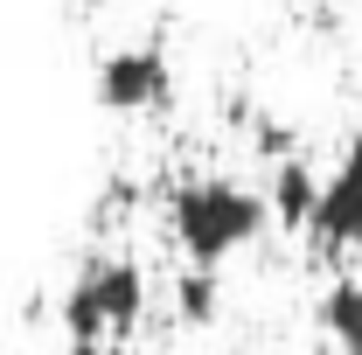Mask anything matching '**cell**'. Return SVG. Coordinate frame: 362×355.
<instances>
[{
	"instance_id": "6da1fadb",
	"label": "cell",
	"mask_w": 362,
	"mask_h": 355,
	"mask_svg": "<svg viewBox=\"0 0 362 355\" xmlns=\"http://www.w3.org/2000/svg\"><path fill=\"white\" fill-rule=\"evenodd\" d=\"M265 216H272V202L237 188V181H181L168 195V230L195 265H216L230 251H244L265 230Z\"/></svg>"
},
{
	"instance_id": "5b68a950",
	"label": "cell",
	"mask_w": 362,
	"mask_h": 355,
	"mask_svg": "<svg viewBox=\"0 0 362 355\" xmlns=\"http://www.w3.org/2000/svg\"><path fill=\"white\" fill-rule=\"evenodd\" d=\"M320 188H327V181L314 175V168H307V161H300V153H293V161H279V175H272V216L286 223V230H314V216H320Z\"/></svg>"
},
{
	"instance_id": "277c9868",
	"label": "cell",
	"mask_w": 362,
	"mask_h": 355,
	"mask_svg": "<svg viewBox=\"0 0 362 355\" xmlns=\"http://www.w3.org/2000/svg\"><path fill=\"white\" fill-rule=\"evenodd\" d=\"M314 244L327 251V258H341V251H356V244H362V133L341 146L334 175H327V188H320Z\"/></svg>"
},
{
	"instance_id": "ba28073f",
	"label": "cell",
	"mask_w": 362,
	"mask_h": 355,
	"mask_svg": "<svg viewBox=\"0 0 362 355\" xmlns=\"http://www.w3.org/2000/svg\"><path fill=\"white\" fill-rule=\"evenodd\" d=\"M70 355H126L119 342H70Z\"/></svg>"
},
{
	"instance_id": "8992f818",
	"label": "cell",
	"mask_w": 362,
	"mask_h": 355,
	"mask_svg": "<svg viewBox=\"0 0 362 355\" xmlns=\"http://www.w3.org/2000/svg\"><path fill=\"white\" fill-rule=\"evenodd\" d=\"M314 320H320V334L334 342V355H362V279L341 272V279L320 293Z\"/></svg>"
},
{
	"instance_id": "3957f363",
	"label": "cell",
	"mask_w": 362,
	"mask_h": 355,
	"mask_svg": "<svg viewBox=\"0 0 362 355\" xmlns=\"http://www.w3.org/2000/svg\"><path fill=\"white\" fill-rule=\"evenodd\" d=\"M168 56L153 42H133V49H112L105 63H98V105L105 112H153V105H168Z\"/></svg>"
},
{
	"instance_id": "9c48e42d",
	"label": "cell",
	"mask_w": 362,
	"mask_h": 355,
	"mask_svg": "<svg viewBox=\"0 0 362 355\" xmlns=\"http://www.w3.org/2000/svg\"><path fill=\"white\" fill-rule=\"evenodd\" d=\"M356 7H362V0H356Z\"/></svg>"
},
{
	"instance_id": "52a82bcc",
	"label": "cell",
	"mask_w": 362,
	"mask_h": 355,
	"mask_svg": "<svg viewBox=\"0 0 362 355\" xmlns=\"http://www.w3.org/2000/svg\"><path fill=\"white\" fill-rule=\"evenodd\" d=\"M216 300H223V293H216V265H188L175 279V313L188 327H209V320H216Z\"/></svg>"
},
{
	"instance_id": "7a4b0ae2",
	"label": "cell",
	"mask_w": 362,
	"mask_h": 355,
	"mask_svg": "<svg viewBox=\"0 0 362 355\" xmlns=\"http://www.w3.org/2000/svg\"><path fill=\"white\" fill-rule=\"evenodd\" d=\"M139 320H146V272L133 258H90L84 279L63 293L70 342H126Z\"/></svg>"
}]
</instances>
